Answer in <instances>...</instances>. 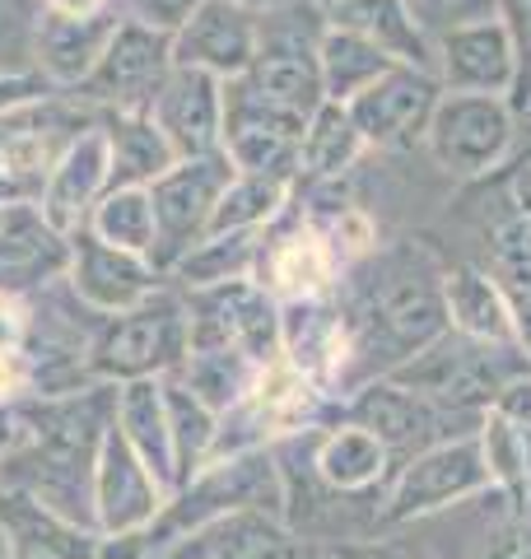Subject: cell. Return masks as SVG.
<instances>
[{
  "mask_svg": "<svg viewBox=\"0 0 531 559\" xmlns=\"http://www.w3.org/2000/svg\"><path fill=\"white\" fill-rule=\"evenodd\" d=\"M392 66H397V61L387 57V51H378L374 43H364L359 33H350V28L327 24L322 38H317V70H322V94H327V103H341V108H350V103L359 98L364 90H374V84H378Z\"/></svg>",
  "mask_w": 531,
  "mask_h": 559,
  "instance_id": "obj_29",
  "label": "cell"
},
{
  "mask_svg": "<svg viewBox=\"0 0 531 559\" xmlns=\"http://www.w3.org/2000/svg\"><path fill=\"white\" fill-rule=\"evenodd\" d=\"M512 299V341L531 364V294H508Z\"/></svg>",
  "mask_w": 531,
  "mask_h": 559,
  "instance_id": "obj_44",
  "label": "cell"
},
{
  "mask_svg": "<svg viewBox=\"0 0 531 559\" xmlns=\"http://www.w3.org/2000/svg\"><path fill=\"white\" fill-rule=\"evenodd\" d=\"M442 275L448 266H438V257L415 238L382 252L374 248L341 275L335 304H341L350 331L345 396L368 378L397 373L448 331Z\"/></svg>",
  "mask_w": 531,
  "mask_h": 559,
  "instance_id": "obj_1",
  "label": "cell"
},
{
  "mask_svg": "<svg viewBox=\"0 0 531 559\" xmlns=\"http://www.w3.org/2000/svg\"><path fill=\"white\" fill-rule=\"evenodd\" d=\"M335 419L359 425V429L374 433V439H382L387 452L397 457V466L411 462L415 452H429L438 443L467 439V433H475V425H481V415L442 411V406H434L429 396L401 388V382H392V378L359 382L350 396L335 401Z\"/></svg>",
  "mask_w": 531,
  "mask_h": 559,
  "instance_id": "obj_7",
  "label": "cell"
},
{
  "mask_svg": "<svg viewBox=\"0 0 531 559\" xmlns=\"http://www.w3.org/2000/svg\"><path fill=\"white\" fill-rule=\"evenodd\" d=\"M489 275L508 294H531V201L508 191L489 219Z\"/></svg>",
  "mask_w": 531,
  "mask_h": 559,
  "instance_id": "obj_35",
  "label": "cell"
},
{
  "mask_svg": "<svg viewBox=\"0 0 531 559\" xmlns=\"http://www.w3.org/2000/svg\"><path fill=\"white\" fill-rule=\"evenodd\" d=\"M173 33H158L150 24L117 20L108 47H103L98 66L88 70L80 90L70 98L84 103L98 117H121V112H150L158 90L173 75Z\"/></svg>",
  "mask_w": 531,
  "mask_h": 559,
  "instance_id": "obj_8",
  "label": "cell"
},
{
  "mask_svg": "<svg viewBox=\"0 0 531 559\" xmlns=\"http://www.w3.org/2000/svg\"><path fill=\"white\" fill-rule=\"evenodd\" d=\"M103 536L43 509L20 489H0V559H98Z\"/></svg>",
  "mask_w": 531,
  "mask_h": 559,
  "instance_id": "obj_22",
  "label": "cell"
},
{
  "mask_svg": "<svg viewBox=\"0 0 531 559\" xmlns=\"http://www.w3.org/2000/svg\"><path fill=\"white\" fill-rule=\"evenodd\" d=\"M294 201L290 182L275 178H257V173H234V182L224 187V197L210 219V234H261L285 215Z\"/></svg>",
  "mask_w": 531,
  "mask_h": 559,
  "instance_id": "obj_34",
  "label": "cell"
},
{
  "mask_svg": "<svg viewBox=\"0 0 531 559\" xmlns=\"http://www.w3.org/2000/svg\"><path fill=\"white\" fill-rule=\"evenodd\" d=\"M261 234H205L197 248L177 261L168 280H177V289H210V285H224V280H252Z\"/></svg>",
  "mask_w": 531,
  "mask_h": 559,
  "instance_id": "obj_33",
  "label": "cell"
},
{
  "mask_svg": "<svg viewBox=\"0 0 531 559\" xmlns=\"http://www.w3.org/2000/svg\"><path fill=\"white\" fill-rule=\"evenodd\" d=\"M103 10H108V0H47V14H61V20H88Z\"/></svg>",
  "mask_w": 531,
  "mask_h": 559,
  "instance_id": "obj_45",
  "label": "cell"
},
{
  "mask_svg": "<svg viewBox=\"0 0 531 559\" xmlns=\"http://www.w3.org/2000/svg\"><path fill=\"white\" fill-rule=\"evenodd\" d=\"M518 112L499 94H442L424 150L434 154V164L452 178H489L499 173L504 159L518 145Z\"/></svg>",
  "mask_w": 531,
  "mask_h": 559,
  "instance_id": "obj_9",
  "label": "cell"
},
{
  "mask_svg": "<svg viewBox=\"0 0 531 559\" xmlns=\"http://www.w3.org/2000/svg\"><path fill=\"white\" fill-rule=\"evenodd\" d=\"M173 373L187 382L201 406H210L215 415H228L252 396L257 378H261V364L238 355V349H187V359L177 364Z\"/></svg>",
  "mask_w": 531,
  "mask_h": 559,
  "instance_id": "obj_30",
  "label": "cell"
},
{
  "mask_svg": "<svg viewBox=\"0 0 531 559\" xmlns=\"http://www.w3.org/2000/svg\"><path fill=\"white\" fill-rule=\"evenodd\" d=\"M261 47V14L228 5V0H205L191 20L173 33V61L205 70L215 80H238L252 66Z\"/></svg>",
  "mask_w": 531,
  "mask_h": 559,
  "instance_id": "obj_19",
  "label": "cell"
},
{
  "mask_svg": "<svg viewBox=\"0 0 531 559\" xmlns=\"http://www.w3.org/2000/svg\"><path fill=\"white\" fill-rule=\"evenodd\" d=\"M364 135L354 127L350 108L341 103H322L308 127H304V145H298V187H327V182H341L345 173L359 164L364 154Z\"/></svg>",
  "mask_w": 531,
  "mask_h": 559,
  "instance_id": "obj_28",
  "label": "cell"
},
{
  "mask_svg": "<svg viewBox=\"0 0 531 559\" xmlns=\"http://www.w3.org/2000/svg\"><path fill=\"white\" fill-rule=\"evenodd\" d=\"M187 349H238L252 364L280 359V304L257 280H224L210 289H182Z\"/></svg>",
  "mask_w": 531,
  "mask_h": 559,
  "instance_id": "obj_11",
  "label": "cell"
},
{
  "mask_svg": "<svg viewBox=\"0 0 531 559\" xmlns=\"http://www.w3.org/2000/svg\"><path fill=\"white\" fill-rule=\"evenodd\" d=\"M228 5H243V10H252V14H275V10L294 5V0H228Z\"/></svg>",
  "mask_w": 531,
  "mask_h": 559,
  "instance_id": "obj_47",
  "label": "cell"
},
{
  "mask_svg": "<svg viewBox=\"0 0 531 559\" xmlns=\"http://www.w3.org/2000/svg\"><path fill=\"white\" fill-rule=\"evenodd\" d=\"M312 5H317V10H322V14H327V10L335 5V0H312Z\"/></svg>",
  "mask_w": 531,
  "mask_h": 559,
  "instance_id": "obj_48",
  "label": "cell"
},
{
  "mask_svg": "<svg viewBox=\"0 0 531 559\" xmlns=\"http://www.w3.org/2000/svg\"><path fill=\"white\" fill-rule=\"evenodd\" d=\"M47 94H57V90L43 75H0V117L14 108H28V103H38Z\"/></svg>",
  "mask_w": 531,
  "mask_h": 559,
  "instance_id": "obj_42",
  "label": "cell"
},
{
  "mask_svg": "<svg viewBox=\"0 0 531 559\" xmlns=\"http://www.w3.org/2000/svg\"><path fill=\"white\" fill-rule=\"evenodd\" d=\"M24 326H28L24 299H5V294H0V355L24 345Z\"/></svg>",
  "mask_w": 531,
  "mask_h": 559,
  "instance_id": "obj_43",
  "label": "cell"
},
{
  "mask_svg": "<svg viewBox=\"0 0 531 559\" xmlns=\"http://www.w3.org/2000/svg\"><path fill=\"white\" fill-rule=\"evenodd\" d=\"M485 489H494V485H489V471L481 462L475 433L438 443L429 452H415L411 462L397 466V476L382 495V536L462 509V503L485 495Z\"/></svg>",
  "mask_w": 531,
  "mask_h": 559,
  "instance_id": "obj_6",
  "label": "cell"
},
{
  "mask_svg": "<svg viewBox=\"0 0 531 559\" xmlns=\"http://www.w3.org/2000/svg\"><path fill=\"white\" fill-rule=\"evenodd\" d=\"M215 559H335L322 540H304L285 532L280 518L238 513L215 527Z\"/></svg>",
  "mask_w": 531,
  "mask_h": 559,
  "instance_id": "obj_32",
  "label": "cell"
},
{
  "mask_svg": "<svg viewBox=\"0 0 531 559\" xmlns=\"http://www.w3.org/2000/svg\"><path fill=\"white\" fill-rule=\"evenodd\" d=\"M238 513H261L285 522V485H280V466L271 448L243 452V457H224L197 471L182 489H173L158 518L135 536H103L98 559H154L182 540L201 536L220 522Z\"/></svg>",
  "mask_w": 531,
  "mask_h": 559,
  "instance_id": "obj_3",
  "label": "cell"
},
{
  "mask_svg": "<svg viewBox=\"0 0 531 559\" xmlns=\"http://www.w3.org/2000/svg\"><path fill=\"white\" fill-rule=\"evenodd\" d=\"M335 559H424L420 550L401 546L392 536H368V540H341V546H331Z\"/></svg>",
  "mask_w": 531,
  "mask_h": 559,
  "instance_id": "obj_41",
  "label": "cell"
},
{
  "mask_svg": "<svg viewBox=\"0 0 531 559\" xmlns=\"http://www.w3.org/2000/svg\"><path fill=\"white\" fill-rule=\"evenodd\" d=\"M168 503L164 485L150 476V466L135 457V448L121 439L117 419L103 433L98 466H94V527L98 536H135L158 518Z\"/></svg>",
  "mask_w": 531,
  "mask_h": 559,
  "instance_id": "obj_15",
  "label": "cell"
},
{
  "mask_svg": "<svg viewBox=\"0 0 531 559\" xmlns=\"http://www.w3.org/2000/svg\"><path fill=\"white\" fill-rule=\"evenodd\" d=\"M117 429L135 448V457L150 466V476L164 485V495L177 489V462H173V433H168V406L164 382L140 378L117 388Z\"/></svg>",
  "mask_w": 531,
  "mask_h": 559,
  "instance_id": "obj_25",
  "label": "cell"
},
{
  "mask_svg": "<svg viewBox=\"0 0 531 559\" xmlns=\"http://www.w3.org/2000/svg\"><path fill=\"white\" fill-rule=\"evenodd\" d=\"M164 406H168V433H173V462H177V489H182L197 471L210 466L215 452V433H220V415L201 406L191 388L177 373H164Z\"/></svg>",
  "mask_w": 531,
  "mask_h": 559,
  "instance_id": "obj_31",
  "label": "cell"
},
{
  "mask_svg": "<svg viewBox=\"0 0 531 559\" xmlns=\"http://www.w3.org/2000/svg\"><path fill=\"white\" fill-rule=\"evenodd\" d=\"M103 131H108V191L154 187L177 164V150L150 121V112L103 117Z\"/></svg>",
  "mask_w": 531,
  "mask_h": 559,
  "instance_id": "obj_27",
  "label": "cell"
},
{
  "mask_svg": "<svg viewBox=\"0 0 531 559\" xmlns=\"http://www.w3.org/2000/svg\"><path fill=\"white\" fill-rule=\"evenodd\" d=\"M327 24L359 33L397 66L434 70V43L415 14V0H335L327 10Z\"/></svg>",
  "mask_w": 531,
  "mask_h": 559,
  "instance_id": "obj_24",
  "label": "cell"
},
{
  "mask_svg": "<svg viewBox=\"0 0 531 559\" xmlns=\"http://www.w3.org/2000/svg\"><path fill=\"white\" fill-rule=\"evenodd\" d=\"M527 373H531V364L518 349V341L494 345V341H467V336H457V331H442L429 349H420L411 364H401V369L387 378L420 396H429L442 411L485 415L494 401Z\"/></svg>",
  "mask_w": 531,
  "mask_h": 559,
  "instance_id": "obj_4",
  "label": "cell"
},
{
  "mask_svg": "<svg viewBox=\"0 0 531 559\" xmlns=\"http://www.w3.org/2000/svg\"><path fill=\"white\" fill-rule=\"evenodd\" d=\"M84 229L98 242L135 257H154V205H150V187H121L108 191L94 210H88Z\"/></svg>",
  "mask_w": 531,
  "mask_h": 559,
  "instance_id": "obj_36",
  "label": "cell"
},
{
  "mask_svg": "<svg viewBox=\"0 0 531 559\" xmlns=\"http://www.w3.org/2000/svg\"><path fill=\"white\" fill-rule=\"evenodd\" d=\"M103 197H108V131H103V117H98L94 127H84L66 145L61 159L51 164L38 210L51 229L70 238L75 229H84L88 210H94Z\"/></svg>",
  "mask_w": 531,
  "mask_h": 559,
  "instance_id": "obj_21",
  "label": "cell"
},
{
  "mask_svg": "<svg viewBox=\"0 0 531 559\" xmlns=\"http://www.w3.org/2000/svg\"><path fill=\"white\" fill-rule=\"evenodd\" d=\"M442 308L448 331L467 341H512V299L485 266H452L442 275Z\"/></svg>",
  "mask_w": 531,
  "mask_h": 559,
  "instance_id": "obj_26",
  "label": "cell"
},
{
  "mask_svg": "<svg viewBox=\"0 0 531 559\" xmlns=\"http://www.w3.org/2000/svg\"><path fill=\"white\" fill-rule=\"evenodd\" d=\"M47 14V0H0V75H38L33 43Z\"/></svg>",
  "mask_w": 531,
  "mask_h": 559,
  "instance_id": "obj_37",
  "label": "cell"
},
{
  "mask_svg": "<svg viewBox=\"0 0 531 559\" xmlns=\"http://www.w3.org/2000/svg\"><path fill=\"white\" fill-rule=\"evenodd\" d=\"M434 75L442 94H499L512 98V43L504 24L489 14H471V20L452 24L434 43Z\"/></svg>",
  "mask_w": 531,
  "mask_h": 559,
  "instance_id": "obj_17",
  "label": "cell"
},
{
  "mask_svg": "<svg viewBox=\"0 0 531 559\" xmlns=\"http://www.w3.org/2000/svg\"><path fill=\"white\" fill-rule=\"evenodd\" d=\"M494 20L504 24L508 43H512V66H518L508 103L518 117H527V108H531V0H494Z\"/></svg>",
  "mask_w": 531,
  "mask_h": 559,
  "instance_id": "obj_38",
  "label": "cell"
},
{
  "mask_svg": "<svg viewBox=\"0 0 531 559\" xmlns=\"http://www.w3.org/2000/svg\"><path fill=\"white\" fill-rule=\"evenodd\" d=\"M345 275L341 252L331 248V238L317 229L308 215H294L290 210L280 215L271 229L261 234V252H257V285L271 294L275 304H298V299H322L335 294Z\"/></svg>",
  "mask_w": 531,
  "mask_h": 559,
  "instance_id": "obj_12",
  "label": "cell"
},
{
  "mask_svg": "<svg viewBox=\"0 0 531 559\" xmlns=\"http://www.w3.org/2000/svg\"><path fill=\"white\" fill-rule=\"evenodd\" d=\"M66 285L88 312H98V318H117V312L145 304L150 294L164 285V275L150 266V257L108 248V242H98L88 229H75L70 234Z\"/></svg>",
  "mask_w": 531,
  "mask_h": 559,
  "instance_id": "obj_16",
  "label": "cell"
},
{
  "mask_svg": "<svg viewBox=\"0 0 531 559\" xmlns=\"http://www.w3.org/2000/svg\"><path fill=\"white\" fill-rule=\"evenodd\" d=\"M14 433H20V411L0 406V462H5V452L14 448Z\"/></svg>",
  "mask_w": 531,
  "mask_h": 559,
  "instance_id": "obj_46",
  "label": "cell"
},
{
  "mask_svg": "<svg viewBox=\"0 0 531 559\" xmlns=\"http://www.w3.org/2000/svg\"><path fill=\"white\" fill-rule=\"evenodd\" d=\"M0 219H5V210H0Z\"/></svg>",
  "mask_w": 531,
  "mask_h": 559,
  "instance_id": "obj_50",
  "label": "cell"
},
{
  "mask_svg": "<svg viewBox=\"0 0 531 559\" xmlns=\"http://www.w3.org/2000/svg\"><path fill=\"white\" fill-rule=\"evenodd\" d=\"M489 411H499L508 425H512V433L522 439V452H527V466H531V373L527 378H518L512 388L494 401Z\"/></svg>",
  "mask_w": 531,
  "mask_h": 559,
  "instance_id": "obj_40",
  "label": "cell"
},
{
  "mask_svg": "<svg viewBox=\"0 0 531 559\" xmlns=\"http://www.w3.org/2000/svg\"><path fill=\"white\" fill-rule=\"evenodd\" d=\"M205 0H127V20L150 24L158 33H177Z\"/></svg>",
  "mask_w": 531,
  "mask_h": 559,
  "instance_id": "obj_39",
  "label": "cell"
},
{
  "mask_svg": "<svg viewBox=\"0 0 531 559\" xmlns=\"http://www.w3.org/2000/svg\"><path fill=\"white\" fill-rule=\"evenodd\" d=\"M280 359L312 378L327 396H345V373H350V331L345 312L335 294L322 299H298L280 304Z\"/></svg>",
  "mask_w": 531,
  "mask_h": 559,
  "instance_id": "obj_14",
  "label": "cell"
},
{
  "mask_svg": "<svg viewBox=\"0 0 531 559\" xmlns=\"http://www.w3.org/2000/svg\"><path fill=\"white\" fill-rule=\"evenodd\" d=\"M187 299L182 289L158 285L145 304H135L117 318H103L88 345V378L94 382H140L164 378L187 359Z\"/></svg>",
  "mask_w": 531,
  "mask_h": 559,
  "instance_id": "obj_5",
  "label": "cell"
},
{
  "mask_svg": "<svg viewBox=\"0 0 531 559\" xmlns=\"http://www.w3.org/2000/svg\"><path fill=\"white\" fill-rule=\"evenodd\" d=\"M442 84L434 70L392 66L387 75L350 103V117L359 127L368 150H415L429 135Z\"/></svg>",
  "mask_w": 531,
  "mask_h": 559,
  "instance_id": "obj_13",
  "label": "cell"
},
{
  "mask_svg": "<svg viewBox=\"0 0 531 559\" xmlns=\"http://www.w3.org/2000/svg\"><path fill=\"white\" fill-rule=\"evenodd\" d=\"M20 433L0 462V489H20L43 509L94 527V466L103 433L117 419V388L88 382L66 396H28L20 401Z\"/></svg>",
  "mask_w": 531,
  "mask_h": 559,
  "instance_id": "obj_2",
  "label": "cell"
},
{
  "mask_svg": "<svg viewBox=\"0 0 531 559\" xmlns=\"http://www.w3.org/2000/svg\"><path fill=\"white\" fill-rule=\"evenodd\" d=\"M527 127H531V108H527Z\"/></svg>",
  "mask_w": 531,
  "mask_h": 559,
  "instance_id": "obj_49",
  "label": "cell"
},
{
  "mask_svg": "<svg viewBox=\"0 0 531 559\" xmlns=\"http://www.w3.org/2000/svg\"><path fill=\"white\" fill-rule=\"evenodd\" d=\"M70 271V238L43 219L38 205H10L0 219V294L33 299Z\"/></svg>",
  "mask_w": 531,
  "mask_h": 559,
  "instance_id": "obj_20",
  "label": "cell"
},
{
  "mask_svg": "<svg viewBox=\"0 0 531 559\" xmlns=\"http://www.w3.org/2000/svg\"><path fill=\"white\" fill-rule=\"evenodd\" d=\"M117 28V14H88V20H61V14H43L38 43H33V70L51 84L57 94L80 90L88 80V70L98 66L103 47H108Z\"/></svg>",
  "mask_w": 531,
  "mask_h": 559,
  "instance_id": "obj_23",
  "label": "cell"
},
{
  "mask_svg": "<svg viewBox=\"0 0 531 559\" xmlns=\"http://www.w3.org/2000/svg\"><path fill=\"white\" fill-rule=\"evenodd\" d=\"M234 164L228 154H201V159H177L164 178L150 187V205H154V257L150 266L158 275H173V266L182 261L197 242L210 234L215 205L224 197V187L234 182Z\"/></svg>",
  "mask_w": 531,
  "mask_h": 559,
  "instance_id": "obj_10",
  "label": "cell"
},
{
  "mask_svg": "<svg viewBox=\"0 0 531 559\" xmlns=\"http://www.w3.org/2000/svg\"><path fill=\"white\" fill-rule=\"evenodd\" d=\"M150 121L177 150V159H201L224 150V80L191 66H173L168 84L158 90Z\"/></svg>",
  "mask_w": 531,
  "mask_h": 559,
  "instance_id": "obj_18",
  "label": "cell"
}]
</instances>
